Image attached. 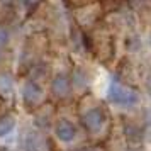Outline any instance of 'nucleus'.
<instances>
[{
	"instance_id": "1",
	"label": "nucleus",
	"mask_w": 151,
	"mask_h": 151,
	"mask_svg": "<svg viewBox=\"0 0 151 151\" xmlns=\"http://www.w3.org/2000/svg\"><path fill=\"white\" fill-rule=\"evenodd\" d=\"M83 41L87 42V48L93 49L97 53V56L102 61H109L110 58L114 56V41L105 31H99L95 32V36H85Z\"/></svg>"
},
{
	"instance_id": "2",
	"label": "nucleus",
	"mask_w": 151,
	"mask_h": 151,
	"mask_svg": "<svg viewBox=\"0 0 151 151\" xmlns=\"http://www.w3.org/2000/svg\"><path fill=\"white\" fill-rule=\"evenodd\" d=\"M109 99L114 104L119 105H134L139 100V97L134 90H131L129 87H126L122 83H119L117 80L110 83L109 87Z\"/></svg>"
},
{
	"instance_id": "3",
	"label": "nucleus",
	"mask_w": 151,
	"mask_h": 151,
	"mask_svg": "<svg viewBox=\"0 0 151 151\" xmlns=\"http://www.w3.org/2000/svg\"><path fill=\"white\" fill-rule=\"evenodd\" d=\"M82 122L85 126V129L92 132V134H97L100 132L105 124V116H104V110L100 107H92L88 109L82 117Z\"/></svg>"
},
{
	"instance_id": "4",
	"label": "nucleus",
	"mask_w": 151,
	"mask_h": 151,
	"mask_svg": "<svg viewBox=\"0 0 151 151\" xmlns=\"http://www.w3.org/2000/svg\"><path fill=\"white\" fill-rule=\"evenodd\" d=\"M22 95H24V102H26L27 107H37L42 102V99H44V93H42L41 87L36 85L34 82H27L24 85Z\"/></svg>"
},
{
	"instance_id": "5",
	"label": "nucleus",
	"mask_w": 151,
	"mask_h": 151,
	"mask_svg": "<svg viewBox=\"0 0 151 151\" xmlns=\"http://www.w3.org/2000/svg\"><path fill=\"white\" fill-rule=\"evenodd\" d=\"M70 80L66 78L65 75H58L53 80V83H51V90H53V93H55L56 97H60V99H63V97H66L70 93Z\"/></svg>"
},
{
	"instance_id": "6",
	"label": "nucleus",
	"mask_w": 151,
	"mask_h": 151,
	"mask_svg": "<svg viewBox=\"0 0 151 151\" xmlns=\"http://www.w3.org/2000/svg\"><path fill=\"white\" fill-rule=\"evenodd\" d=\"M56 136L60 137L61 141H65V143L71 141L75 137V127H73V124L65 121V119L60 121V122L56 124Z\"/></svg>"
},
{
	"instance_id": "7",
	"label": "nucleus",
	"mask_w": 151,
	"mask_h": 151,
	"mask_svg": "<svg viewBox=\"0 0 151 151\" xmlns=\"http://www.w3.org/2000/svg\"><path fill=\"white\" fill-rule=\"evenodd\" d=\"M26 151H41L42 150V141H41V136L36 134V132H29L26 136Z\"/></svg>"
},
{
	"instance_id": "8",
	"label": "nucleus",
	"mask_w": 151,
	"mask_h": 151,
	"mask_svg": "<svg viewBox=\"0 0 151 151\" xmlns=\"http://www.w3.org/2000/svg\"><path fill=\"white\" fill-rule=\"evenodd\" d=\"M14 129V117L12 116H2L0 117V136H5Z\"/></svg>"
},
{
	"instance_id": "9",
	"label": "nucleus",
	"mask_w": 151,
	"mask_h": 151,
	"mask_svg": "<svg viewBox=\"0 0 151 151\" xmlns=\"http://www.w3.org/2000/svg\"><path fill=\"white\" fill-rule=\"evenodd\" d=\"M124 2L126 0H102V7L107 12H116V10H119V9L122 7Z\"/></svg>"
},
{
	"instance_id": "10",
	"label": "nucleus",
	"mask_w": 151,
	"mask_h": 151,
	"mask_svg": "<svg viewBox=\"0 0 151 151\" xmlns=\"http://www.w3.org/2000/svg\"><path fill=\"white\" fill-rule=\"evenodd\" d=\"M70 5H73V7H83V5H88L92 2H95V0H66Z\"/></svg>"
},
{
	"instance_id": "11",
	"label": "nucleus",
	"mask_w": 151,
	"mask_h": 151,
	"mask_svg": "<svg viewBox=\"0 0 151 151\" xmlns=\"http://www.w3.org/2000/svg\"><path fill=\"white\" fill-rule=\"evenodd\" d=\"M7 41H9V32L4 27H0V46L7 44Z\"/></svg>"
},
{
	"instance_id": "12",
	"label": "nucleus",
	"mask_w": 151,
	"mask_h": 151,
	"mask_svg": "<svg viewBox=\"0 0 151 151\" xmlns=\"http://www.w3.org/2000/svg\"><path fill=\"white\" fill-rule=\"evenodd\" d=\"M24 2H26V7H27L29 10H34V9L42 2V0H24Z\"/></svg>"
},
{
	"instance_id": "13",
	"label": "nucleus",
	"mask_w": 151,
	"mask_h": 151,
	"mask_svg": "<svg viewBox=\"0 0 151 151\" xmlns=\"http://www.w3.org/2000/svg\"><path fill=\"white\" fill-rule=\"evenodd\" d=\"M80 151H100L99 148H83V150H80Z\"/></svg>"
}]
</instances>
